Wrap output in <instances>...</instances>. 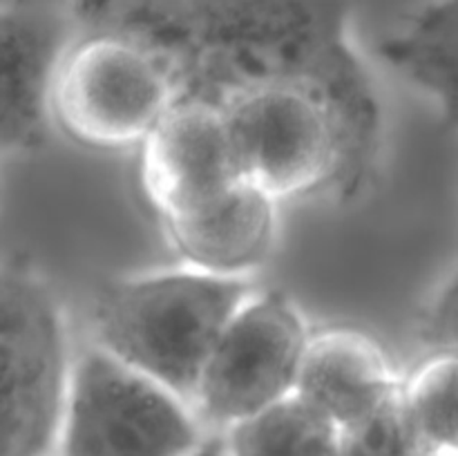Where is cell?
Wrapping results in <instances>:
<instances>
[{"label":"cell","mask_w":458,"mask_h":456,"mask_svg":"<svg viewBox=\"0 0 458 456\" xmlns=\"http://www.w3.org/2000/svg\"><path fill=\"white\" fill-rule=\"evenodd\" d=\"M255 286L174 264L107 280L88 313V342L191 402L233 313Z\"/></svg>","instance_id":"obj_2"},{"label":"cell","mask_w":458,"mask_h":456,"mask_svg":"<svg viewBox=\"0 0 458 456\" xmlns=\"http://www.w3.org/2000/svg\"><path fill=\"white\" fill-rule=\"evenodd\" d=\"M157 224L177 264L250 280L277 246L280 204L242 179L206 204Z\"/></svg>","instance_id":"obj_10"},{"label":"cell","mask_w":458,"mask_h":456,"mask_svg":"<svg viewBox=\"0 0 458 456\" xmlns=\"http://www.w3.org/2000/svg\"><path fill=\"white\" fill-rule=\"evenodd\" d=\"M313 326L280 289L250 291L219 334L197 380L191 407L222 434L291 396Z\"/></svg>","instance_id":"obj_6"},{"label":"cell","mask_w":458,"mask_h":456,"mask_svg":"<svg viewBox=\"0 0 458 456\" xmlns=\"http://www.w3.org/2000/svg\"><path fill=\"white\" fill-rule=\"evenodd\" d=\"M419 334L432 351L458 353V268L429 298L420 316Z\"/></svg>","instance_id":"obj_16"},{"label":"cell","mask_w":458,"mask_h":456,"mask_svg":"<svg viewBox=\"0 0 458 456\" xmlns=\"http://www.w3.org/2000/svg\"><path fill=\"white\" fill-rule=\"evenodd\" d=\"M173 103V88L146 49L119 36L72 31L54 72L49 119L85 150H139Z\"/></svg>","instance_id":"obj_5"},{"label":"cell","mask_w":458,"mask_h":456,"mask_svg":"<svg viewBox=\"0 0 458 456\" xmlns=\"http://www.w3.org/2000/svg\"><path fill=\"white\" fill-rule=\"evenodd\" d=\"M224 130L242 177L276 204L329 197L343 177V132L329 107L293 89L226 103Z\"/></svg>","instance_id":"obj_7"},{"label":"cell","mask_w":458,"mask_h":456,"mask_svg":"<svg viewBox=\"0 0 458 456\" xmlns=\"http://www.w3.org/2000/svg\"><path fill=\"white\" fill-rule=\"evenodd\" d=\"M401 396L423 452L458 454V353H429L403 378Z\"/></svg>","instance_id":"obj_14"},{"label":"cell","mask_w":458,"mask_h":456,"mask_svg":"<svg viewBox=\"0 0 458 456\" xmlns=\"http://www.w3.org/2000/svg\"><path fill=\"white\" fill-rule=\"evenodd\" d=\"M208 434L182 396L94 344H76L56 456H191Z\"/></svg>","instance_id":"obj_4"},{"label":"cell","mask_w":458,"mask_h":456,"mask_svg":"<svg viewBox=\"0 0 458 456\" xmlns=\"http://www.w3.org/2000/svg\"><path fill=\"white\" fill-rule=\"evenodd\" d=\"M224 452H226V450H224ZM224 456H226V454H224Z\"/></svg>","instance_id":"obj_19"},{"label":"cell","mask_w":458,"mask_h":456,"mask_svg":"<svg viewBox=\"0 0 458 456\" xmlns=\"http://www.w3.org/2000/svg\"><path fill=\"white\" fill-rule=\"evenodd\" d=\"M403 378L387 351L353 326L313 329L293 393L338 429L401 392Z\"/></svg>","instance_id":"obj_11"},{"label":"cell","mask_w":458,"mask_h":456,"mask_svg":"<svg viewBox=\"0 0 458 456\" xmlns=\"http://www.w3.org/2000/svg\"><path fill=\"white\" fill-rule=\"evenodd\" d=\"M226 456H340V429L295 393L222 432Z\"/></svg>","instance_id":"obj_13"},{"label":"cell","mask_w":458,"mask_h":456,"mask_svg":"<svg viewBox=\"0 0 458 456\" xmlns=\"http://www.w3.org/2000/svg\"><path fill=\"white\" fill-rule=\"evenodd\" d=\"M420 456H458V454H445V452H423Z\"/></svg>","instance_id":"obj_18"},{"label":"cell","mask_w":458,"mask_h":456,"mask_svg":"<svg viewBox=\"0 0 458 456\" xmlns=\"http://www.w3.org/2000/svg\"><path fill=\"white\" fill-rule=\"evenodd\" d=\"M224 454H226V452H224L222 434H208L206 441L201 443L191 456H224Z\"/></svg>","instance_id":"obj_17"},{"label":"cell","mask_w":458,"mask_h":456,"mask_svg":"<svg viewBox=\"0 0 458 456\" xmlns=\"http://www.w3.org/2000/svg\"><path fill=\"white\" fill-rule=\"evenodd\" d=\"M403 387V384H401ZM401 392L362 418L340 429V456H420Z\"/></svg>","instance_id":"obj_15"},{"label":"cell","mask_w":458,"mask_h":456,"mask_svg":"<svg viewBox=\"0 0 458 456\" xmlns=\"http://www.w3.org/2000/svg\"><path fill=\"white\" fill-rule=\"evenodd\" d=\"M74 353L52 280L30 259L0 262V456H56Z\"/></svg>","instance_id":"obj_3"},{"label":"cell","mask_w":458,"mask_h":456,"mask_svg":"<svg viewBox=\"0 0 458 456\" xmlns=\"http://www.w3.org/2000/svg\"><path fill=\"white\" fill-rule=\"evenodd\" d=\"M383 65L438 107L458 130V0H428L378 40Z\"/></svg>","instance_id":"obj_12"},{"label":"cell","mask_w":458,"mask_h":456,"mask_svg":"<svg viewBox=\"0 0 458 456\" xmlns=\"http://www.w3.org/2000/svg\"><path fill=\"white\" fill-rule=\"evenodd\" d=\"M74 34H110L146 49L174 103L217 112L268 89L309 94L343 132L335 199L353 204L380 173L387 112L353 31L352 0H67Z\"/></svg>","instance_id":"obj_1"},{"label":"cell","mask_w":458,"mask_h":456,"mask_svg":"<svg viewBox=\"0 0 458 456\" xmlns=\"http://www.w3.org/2000/svg\"><path fill=\"white\" fill-rule=\"evenodd\" d=\"M137 152L139 188L155 219L186 213L244 179L222 116L208 107L173 103Z\"/></svg>","instance_id":"obj_8"},{"label":"cell","mask_w":458,"mask_h":456,"mask_svg":"<svg viewBox=\"0 0 458 456\" xmlns=\"http://www.w3.org/2000/svg\"><path fill=\"white\" fill-rule=\"evenodd\" d=\"M70 38L65 13L0 4V159L34 155L49 141V89Z\"/></svg>","instance_id":"obj_9"}]
</instances>
